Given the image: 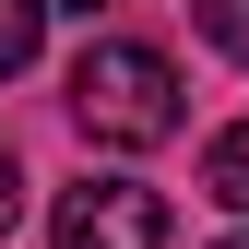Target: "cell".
<instances>
[{
	"label": "cell",
	"mask_w": 249,
	"mask_h": 249,
	"mask_svg": "<svg viewBox=\"0 0 249 249\" xmlns=\"http://www.w3.org/2000/svg\"><path fill=\"white\" fill-rule=\"evenodd\" d=\"M36 48H48V0H0V83L36 71Z\"/></svg>",
	"instance_id": "cell-4"
},
{
	"label": "cell",
	"mask_w": 249,
	"mask_h": 249,
	"mask_svg": "<svg viewBox=\"0 0 249 249\" xmlns=\"http://www.w3.org/2000/svg\"><path fill=\"white\" fill-rule=\"evenodd\" d=\"M24 226V178H12V154H0V237Z\"/></svg>",
	"instance_id": "cell-6"
},
{
	"label": "cell",
	"mask_w": 249,
	"mask_h": 249,
	"mask_svg": "<svg viewBox=\"0 0 249 249\" xmlns=\"http://www.w3.org/2000/svg\"><path fill=\"white\" fill-rule=\"evenodd\" d=\"M213 249H249V226H237V237H213Z\"/></svg>",
	"instance_id": "cell-8"
},
{
	"label": "cell",
	"mask_w": 249,
	"mask_h": 249,
	"mask_svg": "<svg viewBox=\"0 0 249 249\" xmlns=\"http://www.w3.org/2000/svg\"><path fill=\"white\" fill-rule=\"evenodd\" d=\"M48 249H166V190L142 178H83L48 213Z\"/></svg>",
	"instance_id": "cell-2"
},
{
	"label": "cell",
	"mask_w": 249,
	"mask_h": 249,
	"mask_svg": "<svg viewBox=\"0 0 249 249\" xmlns=\"http://www.w3.org/2000/svg\"><path fill=\"white\" fill-rule=\"evenodd\" d=\"M190 24H202L213 59H249V0H190Z\"/></svg>",
	"instance_id": "cell-5"
},
{
	"label": "cell",
	"mask_w": 249,
	"mask_h": 249,
	"mask_svg": "<svg viewBox=\"0 0 249 249\" xmlns=\"http://www.w3.org/2000/svg\"><path fill=\"white\" fill-rule=\"evenodd\" d=\"M202 190L226 202V213H249V119H237V131H213V154H202Z\"/></svg>",
	"instance_id": "cell-3"
},
{
	"label": "cell",
	"mask_w": 249,
	"mask_h": 249,
	"mask_svg": "<svg viewBox=\"0 0 249 249\" xmlns=\"http://www.w3.org/2000/svg\"><path fill=\"white\" fill-rule=\"evenodd\" d=\"M48 12H95V0H48Z\"/></svg>",
	"instance_id": "cell-7"
},
{
	"label": "cell",
	"mask_w": 249,
	"mask_h": 249,
	"mask_svg": "<svg viewBox=\"0 0 249 249\" xmlns=\"http://www.w3.org/2000/svg\"><path fill=\"white\" fill-rule=\"evenodd\" d=\"M71 119H83V142H107V154H154V142L178 131V71H166V48H131V36L83 48V59H71Z\"/></svg>",
	"instance_id": "cell-1"
}]
</instances>
